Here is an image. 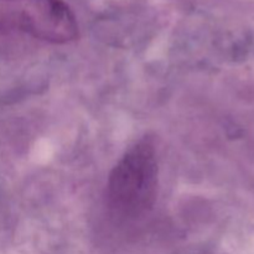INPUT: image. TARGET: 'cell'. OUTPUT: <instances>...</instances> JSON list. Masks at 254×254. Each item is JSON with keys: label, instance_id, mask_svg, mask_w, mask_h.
Instances as JSON below:
<instances>
[{"label": "cell", "instance_id": "cell-1", "mask_svg": "<svg viewBox=\"0 0 254 254\" xmlns=\"http://www.w3.org/2000/svg\"><path fill=\"white\" fill-rule=\"evenodd\" d=\"M158 184L155 144L150 136H144L126 151L112 170L107 183V206L119 220L143 217L155 205Z\"/></svg>", "mask_w": 254, "mask_h": 254}, {"label": "cell", "instance_id": "cell-2", "mask_svg": "<svg viewBox=\"0 0 254 254\" xmlns=\"http://www.w3.org/2000/svg\"><path fill=\"white\" fill-rule=\"evenodd\" d=\"M2 34H25L51 44H67L78 37V25L62 0H0Z\"/></svg>", "mask_w": 254, "mask_h": 254}]
</instances>
